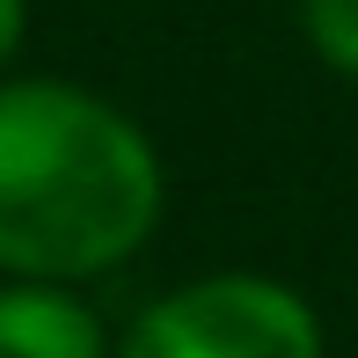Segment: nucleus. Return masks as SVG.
I'll use <instances>...</instances> for the list:
<instances>
[{"label": "nucleus", "instance_id": "nucleus-1", "mask_svg": "<svg viewBox=\"0 0 358 358\" xmlns=\"http://www.w3.org/2000/svg\"><path fill=\"white\" fill-rule=\"evenodd\" d=\"M161 227V154L73 80H0V278L80 285Z\"/></svg>", "mask_w": 358, "mask_h": 358}, {"label": "nucleus", "instance_id": "nucleus-2", "mask_svg": "<svg viewBox=\"0 0 358 358\" xmlns=\"http://www.w3.org/2000/svg\"><path fill=\"white\" fill-rule=\"evenodd\" d=\"M117 358H322V322L292 285L220 271L139 307Z\"/></svg>", "mask_w": 358, "mask_h": 358}, {"label": "nucleus", "instance_id": "nucleus-3", "mask_svg": "<svg viewBox=\"0 0 358 358\" xmlns=\"http://www.w3.org/2000/svg\"><path fill=\"white\" fill-rule=\"evenodd\" d=\"M0 358H110V329L73 285L8 278L0 285Z\"/></svg>", "mask_w": 358, "mask_h": 358}, {"label": "nucleus", "instance_id": "nucleus-4", "mask_svg": "<svg viewBox=\"0 0 358 358\" xmlns=\"http://www.w3.org/2000/svg\"><path fill=\"white\" fill-rule=\"evenodd\" d=\"M300 22L336 73H358V0H300Z\"/></svg>", "mask_w": 358, "mask_h": 358}, {"label": "nucleus", "instance_id": "nucleus-5", "mask_svg": "<svg viewBox=\"0 0 358 358\" xmlns=\"http://www.w3.org/2000/svg\"><path fill=\"white\" fill-rule=\"evenodd\" d=\"M22 29H29V0H0V73L22 52Z\"/></svg>", "mask_w": 358, "mask_h": 358}]
</instances>
